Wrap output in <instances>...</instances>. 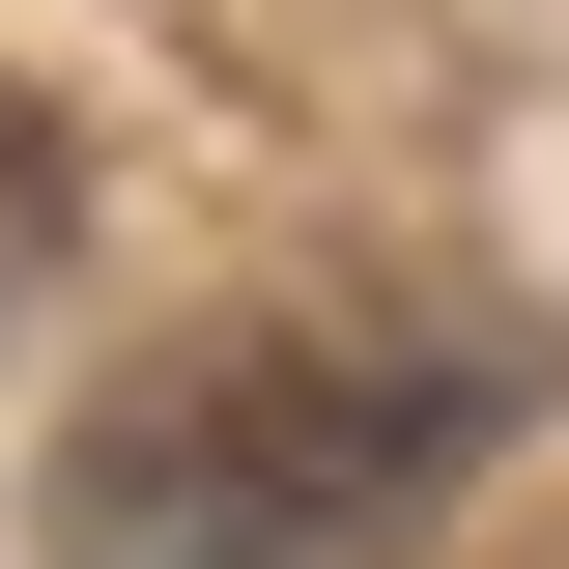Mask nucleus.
Here are the masks:
<instances>
[{
	"label": "nucleus",
	"instance_id": "nucleus-1",
	"mask_svg": "<svg viewBox=\"0 0 569 569\" xmlns=\"http://www.w3.org/2000/svg\"><path fill=\"white\" fill-rule=\"evenodd\" d=\"M485 427H512V370H427V342L142 370V399L58 456V569H313V541H370V512H427Z\"/></svg>",
	"mask_w": 569,
	"mask_h": 569
},
{
	"label": "nucleus",
	"instance_id": "nucleus-2",
	"mask_svg": "<svg viewBox=\"0 0 569 569\" xmlns=\"http://www.w3.org/2000/svg\"><path fill=\"white\" fill-rule=\"evenodd\" d=\"M29 257H58V171H29V114H0V284H29Z\"/></svg>",
	"mask_w": 569,
	"mask_h": 569
}]
</instances>
